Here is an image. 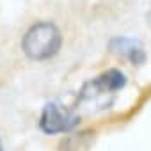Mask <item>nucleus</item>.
<instances>
[{"mask_svg": "<svg viewBox=\"0 0 151 151\" xmlns=\"http://www.w3.org/2000/svg\"><path fill=\"white\" fill-rule=\"evenodd\" d=\"M0 151H2V142H0Z\"/></svg>", "mask_w": 151, "mask_h": 151, "instance_id": "obj_6", "label": "nucleus"}, {"mask_svg": "<svg viewBox=\"0 0 151 151\" xmlns=\"http://www.w3.org/2000/svg\"><path fill=\"white\" fill-rule=\"evenodd\" d=\"M62 45V36L52 22H39L32 25L22 41L23 53L32 60H45L53 57Z\"/></svg>", "mask_w": 151, "mask_h": 151, "instance_id": "obj_1", "label": "nucleus"}, {"mask_svg": "<svg viewBox=\"0 0 151 151\" xmlns=\"http://www.w3.org/2000/svg\"><path fill=\"white\" fill-rule=\"evenodd\" d=\"M93 139H94V133H91V132L73 133V135H68L60 142L59 147H60V151H86Z\"/></svg>", "mask_w": 151, "mask_h": 151, "instance_id": "obj_5", "label": "nucleus"}, {"mask_svg": "<svg viewBox=\"0 0 151 151\" xmlns=\"http://www.w3.org/2000/svg\"><path fill=\"white\" fill-rule=\"evenodd\" d=\"M126 78L119 69H109L103 75L96 77L94 80L87 82L82 91H80V101H87V100H98L100 96L105 94H114L116 91H119L121 87H124Z\"/></svg>", "mask_w": 151, "mask_h": 151, "instance_id": "obj_2", "label": "nucleus"}, {"mask_svg": "<svg viewBox=\"0 0 151 151\" xmlns=\"http://www.w3.org/2000/svg\"><path fill=\"white\" fill-rule=\"evenodd\" d=\"M80 117L62 110L57 103H46L41 114L39 126L45 133H64L78 124Z\"/></svg>", "mask_w": 151, "mask_h": 151, "instance_id": "obj_3", "label": "nucleus"}, {"mask_svg": "<svg viewBox=\"0 0 151 151\" xmlns=\"http://www.w3.org/2000/svg\"><path fill=\"white\" fill-rule=\"evenodd\" d=\"M109 48L112 53L123 55L128 60H132L133 64H142L146 60V53H144L140 41H137L133 37H114V39H110Z\"/></svg>", "mask_w": 151, "mask_h": 151, "instance_id": "obj_4", "label": "nucleus"}]
</instances>
